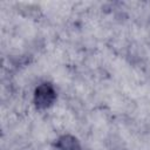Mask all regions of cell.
<instances>
[{"label":"cell","instance_id":"1","mask_svg":"<svg viewBox=\"0 0 150 150\" xmlns=\"http://www.w3.org/2000/svg\"><path fill=\"white\" fill-rule=\"evenodd\" d=\"M57 94L55 87L50 82H42L36 86L33 94V102L36 109L46 110L50 108L56 101Z\"/></svg>","mask_w":150,"mask_h":150},{"label":"cell","instance_id":"2","mask_svg":"<svg viewBox=\"0 0 150 150\" xmlns=\"http://www.w3.org/2000/svg\"><path fill=\"white\" fill-rule=\"evenodd\" d=\"M54 145L56 150H82V146L79 139L75 136L69 135V134L59 136L55 139Z\"/></svg>","mask_w":150,"mask_h":150}]
</instances>
